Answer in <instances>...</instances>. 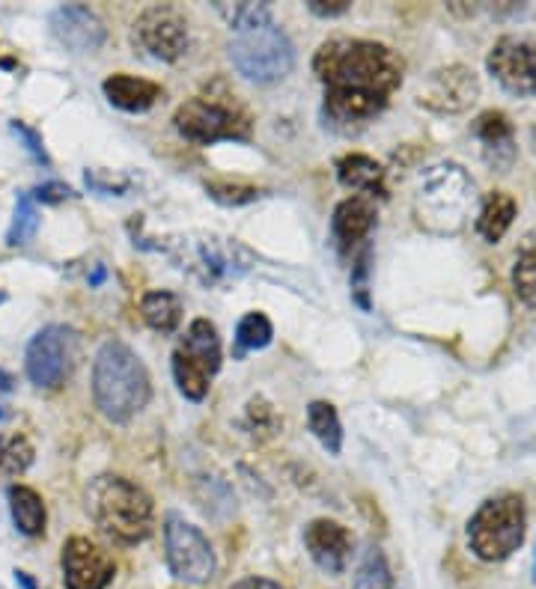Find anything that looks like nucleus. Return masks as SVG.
Returning a JSON list of instances; mask_svg holds the SVG:
<instances>
[{
  "instance_id": "f8f14e48",
  "label": "nucleus",
  "mask_w": 536,
  "mask_h": 589,
  "mask_svg": "<svg viewBox=\"0 0 536 589\" xmlns=\"http://www.w3.org/2000/svg\"><path fill=\"white\" fill-rule=\"evenodd\" d=\"M131 39L152 60L176 63L188 51V22L176 7H150L138 15Z\"/></svg>"
},
{
  "instance_id": "c756f323",
  "label": "nucleus",
  "mask_w": 536,
  "mask_h": 589,
  "mask_svg": "<svg viewBox=\"0 0 536 589\" xmlns=\"http://www.w3.org/2000/svg\"><path fill=\"white\" fill-rule=\"evenodd\" d=\"M33 464V447L24 435H10L0 438V471L19 476Z\"/></svg>"
},
{
  "instance_id": "ddd939ff",
  "label": "nucleus",
  "mask_w": 536,
  "mask_h": 589,
  "mask_svg": "<svg viewBox=\"0 0 536 589\" xmlns=\"http://www.w3.org/2000/svg\"><path fill=\"white\" fill-rule=\"evenodd\" d=\"M489 72L513 96H536V39L501 36L489 51Z\"/></svg>"
},
{
  "instance_id": "6e6552de",
  "label": "nucleus",
  "mask_w": 536,
  "mask_h": 589,
  "mask_svg": "<svg viewBox=\"0 0 536 589\" xmlns=\"http://www.w3.org/2000/svg\"><path fill=\"white\" fill-rule=\"evenodd\" d=\"M230 63L250 84H278L295 69V45L280 27L268 24L259 31L238 33L230 43Z\"/></svg>"
},
{
  "instance_id": "58836bf2",
  "label": "nucleus",
  "mask_w": 536,
  "mask_h": 589,
  "mask_svg": "<svg viewBox=\"0 0 536 589\" xmlns=\"http://www.w3.org/2000/svg\"><path fill=\"white\" fill-rule=\"evenodd\" d=\"M10 385H12L10 375H7V373H3V369H0V390H10Z\"/></svg>"
},
{
  "instance_id": "473e14b6",
  "label": "nucleus",
  "mask_w": 536,
  "mask_h": 589,
  "mask_svg": "<svg viewBox=\"0 0 536 589\" xmlns=\"http://www.w3.org/2000/svg\"><path fill=\"white\" fill-rule=\"evenodd\" d=\"M206 191L212 200L224 205H242V203H254L259 197L257 188H250V185H238V182H206Z\"/></svg>"
},
{
  "instance_id": "bb28decb",
  "label": "nucleus",
  "mask_w": 536,
  "mask_h": 589,
  "mask_svg": "<svg viewBox=\"0 0 536 589\" xmlns=\"http://www.w3.org/2000/svg\"><path fill=\"white\" fill-rule=\"evenodd\" d=\"M39 229V212H36V203H33L31 191H22L15 197V212H12L10 229H7V245L22 247L27 245Z\"/></svg>"
},
{
  "instance_id": "72a5a7b5",
  "label": "nucleus",
  "mask_w": 536,
  "mask_h": 589,
  "mask_svg": "<svg viewBox=\"0 0 536 589\" xmlns=\"http://www.w3.org/2000/svg\"><path fill=\"white\" fill-rule=\"evenodd\" d=\"M10 131L15 134V138L22 140V146L27 150V155H31L36 164H51V158H48V152H45V143H43V134L36 129H31L27 122H22V119H12L10 122Z\"/></svg>"
},
{
  "instance_id": "b1692460",
  "label": "nucleus",
  "mask_w": 536,
  "mask_h": 589,
  "mask_svg": "<svg viewBox=\"0 0 536 589\" xmlns=\"http://www.w3.org/2000/svg\"><path fill=\"white\" fill-rule=\"evenodd\" d=\"M140 316H143V321L150 325L152 331L173 333L179 328V321H183V301L176 298L173 292L164 290L147 292L140 298Z\"/></svg>"
},
{
  "instance_id": "7ed1b4c3",
  "label": "nucleus",
  "mask_w": 536,
  "mask_h": 589,
  "mask_svg": "<svg viewBox=\"0 0 536 589\" xmlns=\"http://www.w3.org/2000/svg\"><path fill=\"white\" fill-rule=\"evenodd\" d=\"M86 513L119 545H138L152 533L155 504L138 482L126 476H98L86 488Z\"/></svg>"
},
{
  "instance_id": "a878e982",
  "label": "nucleus",
  "mask_w": 536,
  "mask_h": 589,
  "mask_svg": "<svg viewBox=\"0 0 536 589\" xmlns=\"http://www.w3.org/2000/svg\"><path fill=\"white\" fill-rule=\"evenodd\" d=\"M214 10L238 33L259 31V27L271 24V7L268 3H214Z\"/></svg>"
},
{
  "instance_id": "f3484780",
  "label": "nucleus",
  "mask_w": 536,
  "mask_h": 589,
  "mask_svg": "<svg viewBox=\"0 0 536 589\" xmlns=\"http://www.w3.org/2000/svg\"><path fill=\"white\" fill-rule=\"evenodd\" d=\"M304 547L325 575H343L352 557V533L340 521L316 518L304 527Z\"/></svg>"
},
{
  "instance_id": "393cba45",
  "label": "nucleus",
  "mask_w": 536,
  "mask_h": 589,
  "mask_svg": "<svg viewBox=\"0 0 536 589\" xmlns=\"http://www.w3.org/2000/svg\"><path fill=\"white\" fill-rule=\"evenodd\" d=\"M307 428L313 432V438L319 440L325 450L331 456H340L343 450V423H340V414L331 402H311L307 408Z\"/></svg>"
},
{
  "instance_id": "4c0bfd02",
  "label": "nucleus",
  "mask_w": 536,
  "mask_h": 589,
  "mask_svg": "<svg viewBox=\"0 0 536 589\" xmlns=\"http://www.w3.org/2000/svg\"><path fill=\"white\" fill-rule=\"evenodd\" d=\"M15 584H19V589H39L36 587V580H33L27 572H22V568H15Z\"/></svg>"
},
{
  "instance_id": "9d476101",
  "label": "nucleus",
  "mask_w": 536,
  "mask_h": 589,
  "mask_svg": "<svg viewBox=\"0 0 536 589\" xmlns=\"http://www.w3.org/2000/svg\"><path fill=\"white\" fill-rule=\"evenodd\" d=\"M164 557L173 578L188 587H203L218 572V559L203 530L185 521L179 513H167L164 518Z\"/></svg>"
},
{
  "instance_id": "20e7f679",
  "label": "nucleus",
  "mask_w": 536,
  "mask_h": 589,
  "mask_svg": "<svg viewBox=\"0 0 536 589\" xmlns=\"http://www.w3.org/2000/svg\"><path fill=\"white\" fill-rule=\"evenodd\" d=\"M474 203V182L456 161L429 164L415 179L411 209L429 233H456Z\"/></svg>"
},
{
  "instance_id": "0eeeda50",
  "label": "nucleus",
  "mask_w": 536,
  "mask_h": 589,
  "mask_svg": "<svg viewBox=\"0 0 536 589\" xmlns=\"http://www.w3.org/2000/svg\"><path fill=\"white\" fill-rule=\"evenodd\" d=\"M173 126L191 143L209 146L218 140H247L250 138V117L236 102V96H194L176 107Z\"/></svg>"
},
{
  "instance_id": "4be33fe9",
  "label": "nucleus",
  "mask_w": 536,
  "mask_h": 589,
  "mask_svg": "<svg viewBox=\"0 0 536 589\" xmlns=\"http://www.w3.org/2000/svg\"><path fill=\"white\" fill-rule=\"evenodd\" d=\"M7 500H10L12 525L22 535L27 539H39L45 533V521H48V513H45L43 494L31 488V485H22L15 482L7 488Z\"/></svg>"
},
{
  "instance_id": "412c9836",
  "label": "nucleus",
  "mask_w": 536,
  "mask_h": 589,
  "mask_svg": "<svg viewBox=\"0 0 536 589\" xmlns=\"http://www.w3.org/2000/svg\"><path fill=\"white\" fill-rule=\"evenodd\" d=\"M337 179L343 188L358 193H366L370 197H385V167L378 164L370 155H361V152H349L343 158L337 161Z\"/></svg>"
},
{
  "instance_id": "423d86ee",
  "label": "nucleus",
  "mask_w": 536,
  "mask_h": 589,
  "mask_svg": "<svg viewBox=\"0 0 536 589\" xmlns=\"http://www.w3.org/2000/svg\"><path fill=\"white\" fill-rule=\"evenodd\" d=\"M525 500L513 492L494 494L471 515L468 545L482 563H501L525 542Z\"/></svg>"
},
{
  "instance_id": "2f4dec72",
  "label": "nucleus",
  "mask_w": 536,
  "mask_h": 589,
  "mask_svg": "<svg viewBox=\"0 0 536 589\" xmlns=\"http://www.w3.org/2000/svg\"><path fill=\"white\" fill-rule=\"evenodd\" d=\"M370 259H373V250L364 247L352 266V278H349V286H352V301L361 307V310H370Z\"/></svg>"
},
{
  "instance_id": "c9c22d12",
  "label": "nucleus",
  "mask_w": 536,
  "mask_h": 589,
  "mask_svg": "<svg viewBox=\"0 0 536 589\" xmlns=\"http://www.w3.org/2000/svg\"><path fill=\"white\" fill-rule=\"evenodd\" d=\"M307 10L319 19H337V15L349 12V0H311Z\"/></svg>"
},
{
  "instance_id": "a19ab883",
  "label": "nucleus",
  "mask_w": 536,
  "mask_h": 589,
  "mask_svg": "<svg viewBox=\"0 0 536 589\" xmlns=\"http://www.w3.org/2000/svg\"><path fill=\"white\" fill-rule=\"evenodd\" d=\"M534 580H536V557H534Z\"/></svg>"
},
{
  "instance_id": "4468645a",
  "label": "nucleus",
  "mask_w": 536,
  "mask_h": 589,
  "mask_svg": "<svg viewBox=\"0 0 536 589\" xmlns=\"http://www.w3.org/2000/svg\"><path fill=\"white\" fill-rule=\"evenodd\" d=\"M60 568H63L66 589H107L117 575L114 557L86 535L66 539Z\"/></svg>"
},
{
  "instance_id": "e433bc0d",
  "label": "nucleus",
  "mask_w": 536,
  "mask_h": 589,
  "mask_svg": "<svg viewBox=\"0 0 536 589\" xmlns=\"http://www.w3.org/2000/svg\"><path fill=\"white\" fill-rule=\"evenodd\" d=\"M230 589H283L278 580H268V578H242L236 580Z\"/></svg>"
},
{
  "instance_id": "aec40b11",
  "label": "nucleus",
  "mask_w": 536,
  "mask_h": 589,
  "mask_svg": "<svg viewBox=\"0 0 536 589\" xmlns=\"http://www.w3.org/2000/svg\"><path fill=\"white\" fill-rule=\"evenodd\" d=\"M102 90H105L107 102L119 107V110H126V114H143V110H150L161 98L159 84H152L147 78L126 75V72L105 78Z\"/></svg>"
},
{
  "instance_id": "cd10ccee",
  "label": "nucleus",
  "mask_w": 536,
  "mask_h": 589,
  "mask_svg": "<svg viewBox=\"0 0 536 589\" xmlns=\"http://www.w3.org/2000/svg\"><path fill=\"white\" fill-rule=\"evenodd\" d=\"M354 589H394V575L382 547H366L354 572Z\"/></svg>"
},
{
  "instance_id": "a211bd4d",
  "label": "nucleus",
  "mask_w": 536,
  "mask_h": 589,
  "mask_svg": "<svg viewBox=\"0 0 536 589\" xmlns=\"http://www.w3.org/2000/svg\"><path fill=\"white\" fill-rule=\"evenodd\" d=\"M474 138L480 140L482 158L492 167H506L515 158L513 122L501 110H486L474 119Z\"/></svg>"
},
{
  "instance_id": "c85d7f7f",
  "label": "nucleus",
  "mask_w": 536,
  "mask_h": 589,
  "mask_svg": "<svg viewBox=\"0 0 536 589\" xmlns=\"http://www.w3.org/2000/svg\"><path fill=\"white\" fill-rule=\"evenodd\" d=\"M271 337H275V328H271V321H268L266 313H247L236 328L238 357L245 352H259V349H266V345L271 343Z\"/></svg>"
},
{
  "instance_id": "dca6fc26",
  "label": "nucleus",
  "mask_w": 536,
  "mask_h": 589,
  "mask_svg": "<svg viewBox=\"0 0 536 589\" xmlns=\"http://www.w3.org/2000/svg\"><path fill=\"white\" fill-rule=\"evenodd\" d=\"M48 24H51L54 39L72 54H96L107 39L105 22L84 3L57 7Z\"/></svg>"
},
{
  "instance_id": "5701e85b",
  "label": "nucleus",
  "mask_w": 536,
  "mask_h": 589,
  "mask_svg": "<svg viewBox=\"0 0 536 589\" xmlns=\"http://www.w3.org/2000/svg\"><path fill=\"white\" fill-rule=\"evenodd\" d=\"M515 217V200L506 191H492L480 205L477 214V233H480L489 245L501 242L506 236V229L513 226Z\"/></svg>"
},
{
  "instance_id": "79ce46f5",
  "label": "nucleus",
  "mask_w": 536,
  "mask_h": 589,
  "mask_svg": "<svg viewBox=\"0 0 536 589\" xmlns=\"http://www.w3.org/2000/svg\"><path fill=\"white\" fill-rule=\"evenodd\" d=\"M534 143H536V129H534Z\"/></svg>"
},
{
  "instance_id": "37998d69",
  "label": "nucleus",
  "mask_w": 536,
  "mask_h": 589,
  "mask_svg": "<svg viewBox=\"0 0 536 589\" xmlns=\"http://www.w3.org/2000/svg\"><path fill=\"white\" fill-rule=\"evenodd\" d=\"M0 420H3V411H0Z\"/></svg>"
},
{
  "instance_id": "ea45409f",
  "label": "nucleus",
  "mask_w": 536,
  "mask_h": 589,
  "mask_svg": "<svg viewBox=\"0 0 536 589\" xmlns=\"http://www.w3.org/2000/svg\"><path fill=\"white\" fill-rule=\"evenodd\" d=\"M3 301H7V295H3V292H0V304H3Z\"/></svg>"
},
{
  "instance_id": "f257e3e1",
  "label": "nucleus",
  "mask_w": 536,
  "mask_h": 589,
  "mask_svg": "<svg viewBox=\"0 0 536 589\" xmlns=\"http://www.w3.org/2000/svg\"><path fill=\"white\" fill-rule=\"evenodd\" d=\"M313 72L325 90V119L334 129L352 131L385 110L403 84L406 63L394 48L382 43L334 36L319 45Z\"/></svg>"
},
{
  "instance_id": "f03ea898",
  "label": "nucleus",
  "mask_w": 536,
  "mask_h": 589,
  "mask_svg": "<svg viewBox=\"0 0 536 589\" xmlns=\"http://www.w3.org/2000/svg\"><path fill=\"white\" fill-rule=\"evenodd\" d=\"M152 397V381L147 366L131 345L107 340L93 361V399L102 417L110 423H129L140 414Z\"/></svg>"
},
{
  "instance_id": "f704fd0d",
  "label": "nucleus",
  "mask_w": 536,
  "mask_h": 589,
  "mask_svg": "<svg viewBox=\"0 0 536 589\" xmlns=\"http://www.w3.org/2000/svg\"><path fill=\"white\" fill-rule=\"evenodd\" d=\"M31 197H33V203L57 205V203H66V200H72L75 191H72L66 182H43L33 188Z\"/></svg>"
},
{
  "instance_id": "7c9ffc66",
  "label": "nucleus",
  "mask_w": 536,
  "mask_h": 589,
  "mask_svg": "<svg viewBox=\"0 0 536 589\" xmlns=\"http://www.w3.org/2000/svg\"><path fill=\"white\" fill-rule=\"evenodd\" d=\"M513 286L518 298L536 304V247H527L522 250V257L515 259Z\"/></svg>"
},
{
  "instance_id": "2eb2a0df",
  "label": "nucleus",
  "mask_w": 536,
  "mask_h": 589,
  "mask_svg": "<svg viewBox=\"0 0 536 589\" xmlns=\"http://www.w3.org/2000/svg\"><path fill=\"white\" fill-rule=\"evenodd\" d=\"M480 96V81L468 66H447L432 72L429 81L420 86L418 102L435 114H459L465 107L474 105V98Z\"/></svg>"
},
{
  "instance_id": "6ab92c4d",
  "label": "nucleus",
  "mask_w": 536,
  "mask_h": 589,
  "mask_svg": "<svg viewBox=\"0 0 536 589\" xmlns=\"http://www.w3.org/2000/svg\"><path fill=\"white\" fill-rule=\"evenodd\" d=\"M375 224V205L366 197H349L343 203L334 209L331 233L337 238V245L349 250V247L361 245L370 236V229Z\"/></svg>"
},
{
  "instance_id": "1a4fd4ad",
  "label": "nucleus",
  "mask_w": 536,
  "mask_h": 589,
  "mask_svg": "<svg viewBox=\"0 0 536 589\" xmlns=\"http://www.w3.org/2000/svg\"><path fill=\"white\" fill-rule=\"evenodd\" d=\"M221 369V337L209 319H194L173 352V378L185 399L203 402L209 381Z\"/></svg>"
},
{
  "instance_id": "39448f33",
  "label": "nucleus",
  "mask_w": 536,
  "mask_h": 589,
  "mask_svg": "<svg viewBox=\"0 0 536 589\" xmlns=\"http://www.w3.org/2000/svg\"><path fill=\"white\" fill-rule=\"evenodd\" d=\"M167 254L206 290L230 286L254 268V254L242 242L218 233H191L176 238Z\"/></svg>"
},
{
  "instance_id": "9b49d317",
  "label": "nucleus",
  "mask_w": 536,
  "mask_h": 589,
  "mask_svg": "<svg viewBox=\"0 0 536 589\" xmlns=\"http://www.w3.org/2000/svg\"><path fill=\"white\" fill-rule=\"evenodd\" d=\"M78 337L66 325H45L43 331L33 333L24 352V373L31 378V385L54 390L66 381V375L75 361Z\"/></svg>"
}]
</instances>
